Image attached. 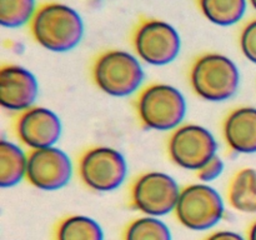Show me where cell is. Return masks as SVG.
<instances>
[{"instance_id": "cell-1", "label": "cell", "mask_w": 256, "mask_h": 240, "mask_svg": "<svg viewBox=\"0 0 256 240\" xmlns=\"http://www.w3.org/2000/svg\"><path fill=\"white\" fill-rule=\"evenodd\" d=\"M32 39L46 50L64 52L78 46L84 35L82 16L68 5L48 2L36 8L29 22Z\"/></svg>"}, {"instance_id": "cell-2", "label": "cell", "mask_w": 256, "mask_h": 240, "mask_svg": "<svg viewBox=\"0 0 256 240\" xmlns=\"http://www.w3.org/2000/svg\"><path fill=\"white\" fill-rule=\"evenodd\" d=\"M190 84L198 96L208 102H225L236 94L240 72L230 58L208 52L196 58L190 69Z\"/></svg>"}, {"instance_id": "cell-3", "label": "cell", "mask_w": 256, "mask_h": 240, "mask_svg": "<svg viewBox=\"0 0 256 240\" xmlns=\"http://www.w3.org/2000/svg\"><path fill=\"white\" fill-rule=\"evenodd\" d=\"M135 106L142 124L158 132L178 129L186 115L184 95L169 84H152L142 89Z\"/></svg>"}, {"instance_id": "cell-4", "label": "cell", "mask_w": 256, "mask_h": 240, "mask_svg": "<svg viewBox=\"0 0 256 240\" xmlns=\"http://www.w3.org/2000/svg\"><path fill=\"white\" fill-rule=\"evenodd\" d=\"M92 78L102 92L112 96L134 94L144 80L142 64L130 52L112 49L102 52L92 65Z\"/></svg>"}, {"instance_id": "cell-5", "label": "cell", "mask_w": 256, "mask_h": 240, "mask_svg": "<svg viewBox=\"0 0 256 240\" xmlns=\"http://www.w3.org/2000/svg\"><path fill=\"white\" fill-rule=\"evenodd\" d=\"M132 46L142 62L150 65H166L180 52L182 40L176 29L169 22L145 18L132 30Z\"/></svg>"}, {"instance_id": "cell-6", "label": "cell", "mask_w": 256, "mask_h": 240, "mask_svg": "<svg viewBox=\"0 0 256 240\" xmlns=\"http://www.w3.org/2000/svg\"><path fill=\"white\" fill-rule=\"evenodd\" d=\"M224 202L208 184H192L182 189L175 212L179 222L190 230H208L224 216Z\"/></svg>"}, {"instance_id": "cell-7", "label": "cell", "mask_w": 256, "mask_h": 240, "mask_svg": "<svg viewBox=\"0 0 256 240\" xmlns=\"http://www.w3.org/2000/svg\"><path fill=\"white\" fill-rule=\"evenodd\" d=\"M126 174V160L114 148H92L79 160V175L82 182L95 192L118 189L124 182Z\"/></svg>"}, {"instance_id": "cell-8", "label": "cell", "mask_w": 256, "mask_h": 240, "mask_svg": "<svg viewBox=\"0 0 256 240\" xmlns=\"http://www.w3.org/2000/svg\"><path fill=\"white\" fill-rule=\"evenodd\" d=\"M179 185L169 174L149 172L140 175L132 188V202L146 216H162L175 212L180 196Z\"/></svg>"}, {"instance_id": "cell-9", "label": "cell", "mask_w": 256, "mask_h": 240, "mask_svg": "<svg viewBox=\"0 0 256 240\" xmlns=\"http://www.w3.org/2000/svg\"><path fill=\"white\" fill-rule=\"evenodd\" d=\"M218 142L206 128L196 124L179 126L172 132L168 142L170 159L178 166L198 170L216 155Z\"/></svg>"}, {"instance_id": "cell-10", "label": "cell", "mask_w": 256, "mask_h": 240, "mask_svg": "<svg viewBox=\"0 0 256 240\" xmlns=\"http://www.w3.org/2000/svg\"><path fill=\"white\" fill-rule=\"evenodd\" d=\"M72 175V160L59 148L34 149L28 154L26 179L36 189L59 190L70 182Z\"/></svg>"}, {"instance_id": "cell-11", "label": "cell", "mask_w": 256, "mask_h": 240, "mask_svg": "<svg viewBox=\"0 0 256 240\" xmlns=\"http://www.w3.org/2000/svg\"><path fill=\"white\" fill-rule=\"evenodd\" d=\"M20 142L30 149L54 146L62 135V122L52 110L32 106L20 112L15 124Z\"/></svg>"}, {"instance_id": "cell-12", "label": "cell", "mask_w": 256, "mask_h": 240, "mask_svg": "<svg viewBox=\"0 0 256 240\" xmlns=\"http://www.w3.org/2000/svg\"><path fill=\"white\" fill-rule=\"evenodd\" d=\"M39 84L32 72L19 65L0 69V104L10 112H25L35 102Z\"/></svg>"}, {"instance_id": "cell-13", "label": "cell", "mask_w": 256, "mask_h": 240, "mask_svg": "<svg viewBox=\"0 0 256 240\" xmlns=\"http://www.w3.org/2000/svg\"><path fill=\"white\" fill-rule=\"evenodd\" d=\"M224 138L234 152H256V108L242 106L232 110L224 122Z\"/></svg>"}, {"instance_id": "cell-14", "label": "cell", "mask_w": 256, "mask_h": 240, "mask_svg": "<svg viewBox=\"0 0 256 240\" xmlns=\"http://www.w3.org/2000/svg\"><path fill=\"white\" fill-rule=\"evenodd\" d=\"M229 202L235 210L256 214V170L245 168L238 172L229 185Z\"/></svg>"}, {"instance_id": "cell-15", "label": "cell", "mask_w": 256, "mask_h": 240, "mask_svg": "<svg viewBox=\"0 0 256 240\" xmlns=\"http://www.w3.org/2000/svg\"><path fill=\"white\" fill-rule=\"evenodd\" d=\"M28 155L14 142H0V186L12 188L26 178Z\"/></svg>"}, {"instance_id": "cell-16", "label": "cell", "mask_w": 256, "mask_h": 240, "mask_svg": "<svg viewBox=\"0 0 256 240\" xmlns=\"http://www.w3.org/2000/svg\"><path fill=\"white\" fill-rule=\"evenodd\" d=\"M196 2L202 15L220 26L236 24L246 12V0H196Z\"/></svg>"}, {"instance_id": "cell-17", "label": "cell", "mask_w": 256, "mask_h": 240, "mask_svg": "<svg viewBox=\"0 0 256 240\" xmlns=\"http://www.w3.org/2000/svg\"><path fill=\"white\" fill-rule=\"evenodd\" d=\"M56 238L58 240H104V232L92 218L74 215L62 220Z\"/></svg>"}, {"instance_id": "cell-18", "label": "cell", "mask_w": 256, "mask_h": 240, "mask_svg": "<svg viewBox=\"0 0 256 240\" xmlns=\"http://www.w3.org/2000/svg\"><path fill=\"white\" fill-rule=\"evenodd\" d=\"M125 240H172L168 225L154 216L135 219L128 226Z\"/></svg>"}, {"instance_id": "cell-19", "label": "cell", "mask_w": 256, "mask_h": 240, "mask_svg": "<svg viewBox=\"0 0 256 240\" xmlns=\"http://www.w3.org/2000/svg\"><path fill=\"white\" fill-rule=\"evenodd\" d=\"M35 0H0V22L5 28H19L35 14Z\"/></svg>"}, {"instance_id": "cell-20", "label": "cell", "mask_w": 256, "mask_h": 240, "mask_svg": "<svg viewBox=\"0 0 256 240\" xmlns=\"http://www.w3.org/2000/svg\"><path fill=\"white\" fill-rule=\"evenodd\" d=\"M239 44L244 56L256 64V18L242 26L240 32Z\"/></svg>"}, {"instance_id": "cell-21", "label": "cell", "mask_w": 256, "mask_h": 240, "mask_svg": "<svg viewBox=\"0 0 256 240\" xmlns=\"http://www.w3.org/2000/svg\"><path fill=\"white\" fill-rule=\"evenodd\" d=\"M224 162L220 156L215 155L212 159H210L209 162H205L202 168L196 172L198 178L200 179V182H202L204 184L206 182H212L214 180H216L220 175L224 172Z\"/></svg>"}, {"instance_id": "cell-22", "label": "cell", "mask_w": 256, "mask_h": 240, "mask_svg": "<svg viewBox=\"0 0 256 240\" xmlns=\"http://www.w3.org/2000/svg\"><path fill=\"white\" fill-rule=\"evenodd\" d=\"M206 240H245L240 234L234 232H228V230H222V232H214L210 235Z\"/></svg>"}, {"instance_id": "cell-23", "label": "cell", "mask_w": 256, "mask_h": 240, "mask_svg": "<svg viewBox=\"0 0 256 240\" xmlns=\"http://www.w3.org/2000/svg\"><path fill=\"white\" fill-rule=\"evenodd\" d=\"M249 240H256V222L252 224V229L249 232Z\"/></svg>"}, {"instance_id": "cell-24", "label": "cell", "mask_w": 256, "mask_h": 240, "mask_svg": "<svg viewBox=\"0 0 256 240\" xmlns=\"http://www.w3.org/2000/svg\"><path fill=\"white\" fill-rule=\"evenodd\" d=\"M249 2H250V4L252 5V8L256 10V0H249Z\"/></svg>"}]
</instances>
